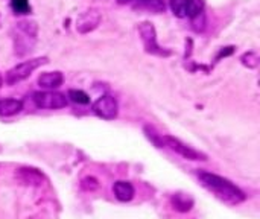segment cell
I'll list each match as a JSON object with an SVG mask.
<instances>
[{"mask_svg":"<svg viewBox=\"0 0 260 219\" xmlns=\"http://www.w3.org/2000/svg\"><path fill=\"white\" fill-rule=\"evenodd\" d=\"M47 58L46 56H40V58H32V59H27V61H23L17 66H14L8 73H6V78L5 81L8 84H17V82H21L24 79H27L34 70H37L38 67H41L43 64H47Z\"/></svg>","mask_w":260,"mask_h":219,"instance_id":"obj_3","label":"cell"},{"mask_svg":"<svg viewBox=\"0 0 260 219\" xmlns=\"http://www.w3.org/2000/svg\"><path fill=\"white\" fill-rule=\"evenodd\" d=\"M163 140V146H168L169 149H172L174 152H177L178 155L184 157L186 160H193V162H206L207 155L201 151L193 149L192 146L186 145L184 142H181L180 139L174 137V136H161Z\"/></svg>","mask_w":260,"mask_h":219,"instance_id":"obj_5","label":"cell"},{"mask_svg":"<svg viewBox=\"0 0 260 219\" xmlns=\"http://www.w3.org/2000/svg\"><path fill=\"white\" fill-rule=\"evenodd\" d=\"M190 21H192V29H193L195 32H204L206 24H207V20H206V14H204V11H203V12H200V14H197L195 17H192V18H190Z\"/></svg>","mask_w":260,"mask_h":219,"instance_id":"obj_19","label":"cell"},{"mask_svg":"<svg viewBox=\"0 0 260 219\" xmlns=\"http://www.w3.org/2000/svg\"><path fill=\"white\" fill-rule=\"evenodd\" d=\"M67 98H69L72 102L79 104V105H87V104H90V96H88L85 91H82V90H69Z\"/></svg>","mask_w":260,"mask_h":219,"instance_id":"obj_15","label":"cell"},{"mask_svg":"<svg viewBox=\"0 0 260 219\" xmlns=\"http://www.w3.org/2000/svg\"><path fill=\"white\" fill-rule=\"evenodd\" d=\"M120 5H125V3H129V2H133V0H117Z\"/></svg>","mask_w":260,"mask_h":219,"instance_id":"obj_23","label":"cell"},{"mask_svg":"<svg viewBox=\"0 0 260 219\" xmlns=\"http://www.w3.org/2000/svg\"><path fill=\"white\" fill-rule=\"evenodd\" d=\"M11 8H12L14 14H18V15L30 12L29 0H11Z\"/></svg>","mask_w":260,"mask_h":219,"instance_id":"obj_18","label":"cell"},{"mask_svg":"<svg viewBox=\"0 0 260 219\" xmlns=\"http://www.w3.org/2000/svg\"><path fill=\"white\" fill-rule=\"evenodd\" d=\"M233 52H235V47H233V46H230V47H222V50L218 53L216 59H221L222 56H229V55H232Z\"/></svg>","mask_w":260,"mask_h":219,"instance_id":"obj_22","label":"cell"},{"mask_svg":"<svg viewBox=\"0 0 260 219\" xmlns=\"http://www.w3.org/2000/svg\"><path fill=\"white\" fill-rule=\"evenodd\" d=\"M113 191H114V195L119 201L122 203H128L134 198V186L129 183V181H116L114 186H113Z\"/></svg>","mask_w":260,"mask_h":219,"instance_id":"obj_10","label":"cell"},{"mask_svg":"<svg viewBox=\"0 0 260 219\" xmlns=\"http://www.w3.org/2000/svg\"><path fill=\"white\" fill-rule=\"evenodd\" d=\"M23 110V102L20 99H0V116H14Z\"/></svg>","mask_w":260,"mask_h":219,"instance_id":"obj_11","label":"cell"},{"mask_svg":"<svg viewBox=\"0 0 260 219\" xmlns=\"http://www.w3.org/2000/svg\"><path fill=\"white\" fill-rule=\"evenodd\" d=\"M32 101L38 108H44V110H59V108L67 107V104H69L66 95H62L59 91H53V90L37 91V93H34Z\"/></svg>","mask_w":260,"mask_h":219,"instance_id":"obj_6","label":"cell"},{"mask_svg":"<svg viewBox=\"0 0 260 219\" xmlns=\"http://www.w3.org/2000/svg\"><path fill=\"white\" fill-rule=\"evenodd\" d=\"M3 85V78H2V75H0V87Z\"/></svg>","mask_w":260,"mask_h":219,"instance_id":"obj_24","label":"cell"},{"mask_svg":"<svg viewBox=\"0 0 260 219\" xmlns=\"http://www.w3.org/2000/svg\"><path fill=\"white\" fill-rule=\"evenodd\" d=\"M101 20H102V15L99 12V9L96 8H90V9H85L82 11L78 18H76V23H75V27L79 34H90L91 30H94L99 24H101Z\"/></svg>","mask_w":260,"mask_h":219,"instance_id":"obj_7","label":"cell"},{"mask_svg":"<svg viewBox=\"0 0 260 219\" xmlns=\"http://www.w3.org/2000/svg\"><path fill=\"white\" fill-rule=\"evenodd\" d=\"M93 111L96 116H99L104 120H113L117 117L119 113V105L117 101L111 95H104L101 96L94 104H93Z\"/></svg>","mask_w":260,"mask_h":219,"instance_id":"obj_8","label":"cell"},{"mask_svg":"<svg viewBox=\"0 0 260 219\" xmlns=\"http://www.w3.org/2000/svg\"><path fill=\"white\" fill-rule=\"evenodd\" d=\"M143 6L154 12H163L166 9V2L165 0H139Z\"/></svg>","mask_w":260,"mask_h":219,"instance_id":"obj_20","label":"cell"},{"mask_svg":"<svg viewBox=\"0 0 260 219\" xmlns=\"http://www.w3.org/2000/svg\"><path fill=\"white\" fill-rule=\"evenodd\" d=\"M186 5L187 0H169L171 11L178 18H186Z\"/></svg>","mask_w":260,"mask_h":219,"instance_id":"obj_16","label":"cell"},{"mask_svg":"<svg viewBox=\"0 0 260 219\" xmlns=\"http://www.w3.org/2000/svg\"><path fill=\"white\" fill-rule=\"evenodd\" d=\"M21 181H24L26 184H35V186H40L41 181H43V175L37 171V169H32V168H21L17 171L15 174Z\"/></svg>","mask_w":260,"mask_h":219,"instance_id":"obj_12","label":"cell"},{"mask_svg":"<svg viewBox=\"0 0 260 219\" xmlns=\"http://www.w3.org/2000/svg\"><path fill=\"white\" fill-rule=\"evenodd\" d=\"M172 204H174V209H177L178 212H189L193 206V200L187 195L177 194L172 197Z\"/></svg>","mask_w":260,"mask_h":219,"instance_id":"obj_13","label":"cell"},{"mask_svg":"<svg viewBox=\"0 0 260 219\" xmlns=\"http://www.w3.org/2000/svg\"><path fill=\"white\" fill-rule=\"evenodd\" d=\"M64 76L61 72H44L38 76V85L46 90H55L62 85Z\"/></svg>","mask_w":260,"mask_h":219,"instance_id":"obj_9","label":"cell"},{"mask_svg":"<svg viewBox=\"0 0 260 219\" xmlns=\"http://www.w3.org/2000/svg\"><path fill=\"white\" fill-rule=\"evenodd\" d=\"M0 24H2V17H0Z\"/></svg>","mask_w":260,"mask_h":219,"instance_id":"obj_25","label":"cell"},{"mask_svg":"<svg viewBox=\"0 0 260 219\" xmlns=\"http://www.w3.org/2000/svg\"><path fill=\"white\" fill-rule=\"evenodd\" d=\"M198 178L207 191L215 194L224 203L239 204V203L245 201V194L236 184H233L230 180H227L221 175H216V174H212L207 171H198Z\"/></svg>","mask_w":260,"mask_h":219,"instance_id":"obj_1","label":"cell"},{"mask_svg":"<svg viewBox=\"0 0 260 219\" xmlns=\"http://www.w3.org/2000/svg\"><path fill=\"white\" fill-rule=\"evenodd\" d=\"M12 41H14V52L18 56L27 55L38 37V24L30 20H20L12 27Z\"/></svg>","mask_w":260,"mask_h":219,"instance_id":"obj_2","label":"cell"},{"mask_svg":"<svg viewBox=\"0 0 260 219\" xmlns=\"http://www.w3.org/2000/svg\"><path fill=\"white\" fill-rule=\"evenodd\" d=\"M139 30V35H140V40L143 43V47L148 53L151 55H157V56H169L171 52L169 50H165L158 41H157V32H155V27L152 23L149 21H143L139 24L137 27Z\"/></svg>","mask_w":260,"mask_h":219,"instance_id":"obj_4","label":"cell"},{"mask_svg":"<svg viewBox=\"0 0 260 219\" xmlns=\"http://www.w3.org/2000/svg\"><path fill=\"white\" fill-rule=\"evenodd\" d=\"M204 0H187V5H186V17L192 18L195 17L197 14L203 12L204 11Z\"/></svg>","mask_w":260,"mask_h":219,"instance_id":"obj_14","label":"cell"},{"mask_svg":"<svg viewBox=\"0 0 260 219\" xmlns=\"http://www.w3.org/2000/svg\"><path fill=\"white\" fill-rule=\"evenodd\" d=\"M145 133H146V136L149 137V140L155 145V146H158V148H163V140H161V136H158L151 127H145Z\"/></svg>","mask_w":260,"mask_h":219,"instance_id":"obj_21","label":"cell"},{"mask_svg":"<svg viewBox=\"0 0 260 219\" xmlns=\"http://www.w3.org/2000/svg\"><path fill=\"white\" fill-rule=\"evenodd\" d=\"M241 62H242V66H245L248 69H256L259 66L260 58L256 52H245L241 56Z\"/></svg>","mask_w":260,"mask_h":219,"instance_id":"obj_17","label":"cell"}]
</instances>
